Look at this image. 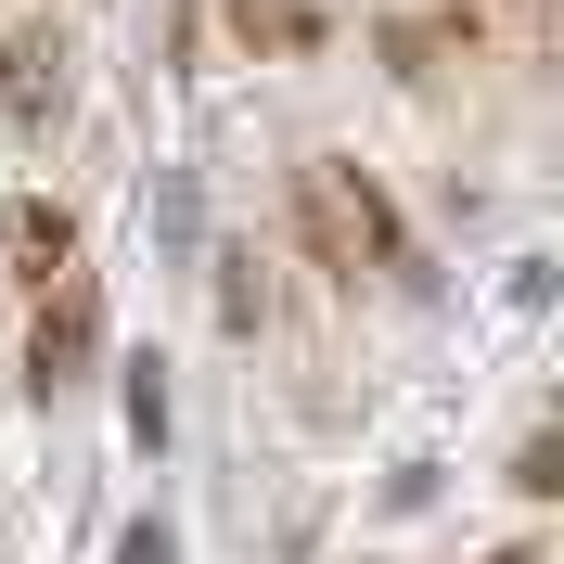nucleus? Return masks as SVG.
<instances>
[{"instance_id":"obj_1","label":"nucleus","mask_w":564,"mask_h":564,"mask_svg":"<svg viewBox=\"0 0 564 564\" xmlns=\"http://www.w3.org/2000/svg\"><path fill=\"white\" fill-rule=\"evenodd\" d=\"M295 218H308V245H321L334 282H411L423 295V257H411V231H398V206L347 167V154H308V167H295Z\"/></svg>"},{"instance_id":"obj_2","label":"nucleus","mask_w":564,"mask_h":564,"mask_svg":"<svg viewBox=\"0 0 564 564\" xmlns=\"http://www.w3.org/2000/svg\"><path fill=\"white\" fill-rule=\"evenodd\" d=\"M104 359V282L65 270V282H39V334H26V398H65L77 372Z\"/></svg>"},{"instance_id":"obj_3","label":"nucleus","mask_w":564,"mask_h":564,"mask_svg":"<svg viewBox=\"0 0 564 564\" xmlns=\"http://www.w3.org/2000/svg\"><path fill=\"white\" fill-rule=\"evenodd\" d=\"M0 116H13V129L65 116V39H52V26H13V39H0Z\"/></svg>"},{"instance_id":"obj_4","label":"nucleus","mask_w":564,"mask_h":564,"mask_svg":"<svg viewBox=\"0 0 564 564\" xmlns=\"http://www.w3.org/2000/svg\"><path fill=\"white\" fill-rule=\"evenodd\" d=\"M0 270L26 282V295H39V282H65V270H77V218L52 206V193H26V206L0 218Z\"/></svg>"},{"instance_id":"obj_5","label":"nucleus","mask_w":564,"mask_h":564,"mask_svg":"<svg viewBox=\"0 0 564 564\" xmlns=\"http://www.w3.org/2000/svg\"><path fill=\"white\" fill-rule=\"evenodd\" d=\"M231 26H245V52H321V0H231Z\"/></svg>"},{"instance_id":"obj_6","label":"nucleus","mask_w":564,"mask_h":564,"mask_svg":"<svg viewBox=\"0 0 564 564\" xmlns=\"http://www.w3.org/2000/svg\"><path fill=\"white\" fill-rule=\"evenodd\" d=\"M154 231H167V245H206V193H193V180H154Z\"/></svg>"},{"instance_id":"obj_7","label":"nucleus","mask_w":564,"mask_h":564,"mask_svg":"<svg viewBox=\"0 0 564 564\" xmlns=\"http://www.w3.org/2000/svg\"><path fill=\"white\" fill-rule=\"evenodd\" d=\"M257 308H270V295H257V257H218V321L257 334Z\"/></svg>"},{"instance_id":"obj_8","label":"nucleus","mask_w":564,"mask_h":564,"mask_svg":"<svg viewBox=\"0 0 564 564\" xmlns=\"http://www.w3.org/2000/svg\"><path fill=\"white\" fill-rule=\"evenodd\" d=\"M129 436H141V449L167 436V372H154V359H129Z\"/></svg>"},{"instance_id":"obj_9","label":"nucleus","mask_w":564,"mask_h":564,"mask_svg":"<svg viewBox=\"0 0 564 564\" xmlns=\"http://www.w3.org/2000/svg\"><path fill=\"white\" fill-rule=\"evenodd\" d=\"M513 488H527V500H552V488H564V436H552V423L513 449Z\"/></svg>"},{"instance_id":"obj_10","label":"nucleus","mask_w":564,"mask_h":564,"mask_svg":"<svg viewBox=\"0 0 564 564\" xmlns=\"http://www.w3.org/2000/svg\"><path fill=\"white\" fill-rule=\"evenodd\" d=\"M116 564H180V539H167V527H154V513H141V527H129V539H116Z\"/></svg>"},{"instance_id":"obj_11","label":"nucleus","mask_w":564,"mask_h":564,"mask_svg":"<svg viewBox=\"0 0 564 564\" xmlns=\"http://www.w3.org/2000/svg\"><path fill=\"white\" fill-rule=\"evenodd\" d=\"M500 564H527V552H500Z\"/></svg>"}]
</instances>
